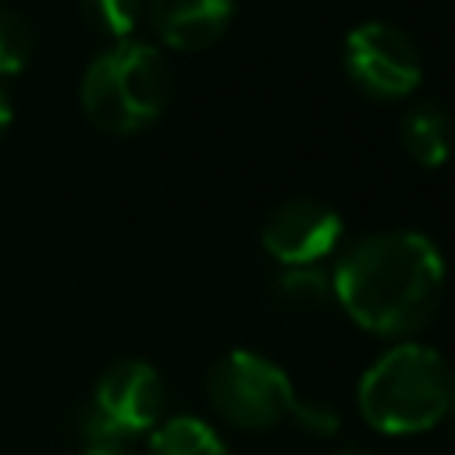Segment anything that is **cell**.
<instances>
[{
    "label": "cell",
    "instance_id": "6da1fadb",
    "mask_svg": "<svg viewBox=\"0 0 455 455\" xmlns=\"http://www.w3.org/2000/svg\"><path fill=\"white\" fill-rule=\"evenodd\" d=\"M331 281L334 299L363 331L402 338L427 327L437 313L444 259L427 235L380 231L348 245Z\"/></svg>",
    "mask_w": 455,
    "mask_h": 455
},
{
    "label": "cell",
    "instance_id": "7a4b0ae2",
    "mask_svg": "<svg viewBox=\"0 0 455 455\" xmlns=\"http://www.w3.org/2000/svg\"><path fill=\"white\" fill-rule=\"evenodd\" d=\"M455 405V377L427 345L384 352L359 380V412L384 434H419L441 423Z\"/></svg>",
    "mask_w": 455,
    "mask_h": 455
},
{
    "label": "cell",
    "instance_id": "3957f363",
    "mask_svg": "<svg viewBox=\"0 0 455 455\" xmlns=\"http://www.w3.org/2000/svg\"><path fill=\"white\" fill-rule=\"evenodd\" d=\"M171 100V71L160 50L121 39L100 53L82 78V110L85 117L110 132L132 135L153 124Z\"/></svg>",
    "mask_w": 455,
    "mask_h": 455
},
{
    "label": "cell",
    "instance_id": "277c9868",
    "mask_svg": "<svg viewBox=\"0 0 455 455\" xmlns=\"http://www.w3.org/2000/svg\"><path fill=\"white\" fill-rule=\"evenodd\" d=\"M164 412V384L153 366L139 359L114 363L82 409L78 430L89 448H124L135 434L149 430Z\"/></svg>",
    "mask_w": 455,
    "mask_h": 455
},
{
    "label": "cell",
    "instance_id": "5b68a950",
    "mask_svg": "<svg viewBox=\"0 0 455 455\" xmlns=\"http://www.w3.org/2000/svg\"><path fill=\"white\" fill-rule=\"evenodd\" d=\"M291 398L288 373L256 352H228L210 370L213 409L242 430H267L281 423L291 409Z\"/></svg>",
    "mask_w": 455,
    "mask_h": 455
},
{
    "label": "cell",
    "instance_id": "8992f818",
    "mask_svg": "<svg viewBox=\"0 0 455 455\" xmlns=\"http://www.w3.org/2000/svg\"><path fill=\"white\" fill-rule=\"evenodd\" d=\"M345 71L366 96L398 100L419 85L423 60L416 43L402 28L366 21L345 36Z\"/></svg>",
    "mask_w": 455,
    "mask_h": 455
},
{
    "label": "cell",
    "instance_id": "52a82bcc",
    "mask_svg": "<svg viewBox=\"0 0 455 455\" xmlns=\"http://www.w3.org/2000/svg\"><path fill=\"white\" fill-rule=\"evenodd\" d=\"M341 238V220L327 203L288 199L263 224V245L281 267H306L323 259Z\"/></svg>",
    "mask_w": 455,
    "mask_h": 455
},
{
    "label": "cell",
    "instance_id": "ba28073f",
    "mask_svg": "<svg viewBox=\"0 0 455 455\" xmlns=\"http://www.w3.org/2000/svg\"><path fill=\"white\" fill-rule=\"evenodd\" d=\"M231 0H149V25L171 50H203L224 36Z\"/></svg>",
    "mask_w": 455,
    "mask_h": 455
},
{
    "label": "cell",
    "instance_id": "9c48e42d",
    "mask_svg": "<svg viewBox=\"0 0 455 455\" xmlns=\"http://www.w3.org/2000/svg\"><path fill=\"white\" fill-rule=\"evenodd\" d=\"M402 146L419 167H441L455 149V124L437 103H419L402 121Z\"/></svg>",
    "mask_w": 455,
    "mask_h": 455
},
{
    "label": "cell",
    "instance_id": "30bf717a",
    "mask_svg": "<svg viewBox=\"0 0 455 455\" xmlns=\"http://www.w3.org/2000/svg\"><path fill=\"white\" fill-rule=\"evenodd\" d=\"M149 455H228L213 427L196 416H174L149 437Z\"/></svg>",
    "mask_w": 455,
    "mask_h": 455
},
{
    "label": "cell",
    "instance_id": "8fae6325",
    "mask_svg": "<svg viewBox=\"0 0 455 455\" xmlns=\"http://www.w3.org/2000/svg\"><path fill=\"white\" fill-rule=\"evenodd\" d=\"M274 295L288 306V309H320L331 295H334V281L327 270H320L316 263H306V267H284L277 277H274Z\"/></svg>",
    "mask_w": 455,
    "mask_h": 455
},
{
    "label": "cell",
    "instance_id": "7c38bea8",
    "mask_svg": "<svg viewBox=\"0 0 455 455\" xmlns=\"http://www.w3.org/2000/svg\"><path fill=\"white\" fill-rule=\"evenodd\" d=\"M142 0H82L85 21L110 39H128V32L139 25Z\"/></svg>",
    "mask_w": 455,
    "mask_h": 455
},
{
    "label": "cell",
    "instance_id": "4fadbf2b",
    "mask_svg": "<svg viewBox=\"0 0 455 455\" xmlns=\"http://www.w3.org/2000/svg\"><path fill=\"white\" fill-rule=\"evenodd\" d=\"M32 57V28L14 11H0V78L25 71Z\"/></svg>",
    "mask_w": 455,
    "mask_h": 455
},
{
    "label": "cell",
    "instance_id": "5bb4252c",
    "mask_svg": "<svg viewBox=\"0 0 455 455\" xmlns=\"http://www.w3.org/2000/svg\"><path fill=\"white\" fill-rule=\"evenodd\" d=\"M288 419L302 430V434H313V437H331L338 430V412L327 405V402H309V398H291V409H288Z\"/></svg>",
    "mask_w": 455,
    "mask_h": 455
},
{
    "label": "cell",
    "instance_id": "9a60e30c",
    "mask_svg": "<svg viewBox=\"0 0 455 455\" xmlns=\"http://www.w3.org/2000/svg\"><path fill=\"white\" fill-rule=\"evenodd\" d=\"M7 124H11V100H7V92H4V85H0V135H4Z\"/></svg>",
    "mask_w": 455,
    "mask_h": 455
},
{
    "label": "cell",
    "instance_id": "2e32d148",
    "mask_svg": "<svg viewBox=\"0 0 455 455\" xmlns=\"http://www.w3.org/2000/svg\"><path fill=\"white\" fill-rule=\"evenodd\" d=\"M89 455H128L124 448H89Z\"/></svg>",
    "mask_w": 455,
    "mask_h": 455
},
{
    "label": "cell",
    "instance_id": "e0dca14e",
    "mask_svg": "<svg viewBox=\"0 0 455 455\" xmlns=\"http://www.w3.org/2000/svg\"><path fill=\"white\" fill-rule=\"evenodd\" d=\"M338 455H366V451H359V448H345V451H338Z\"/></svg>",
    "mask_w": 455,
    "mask_h": 455
}]
</instances>
